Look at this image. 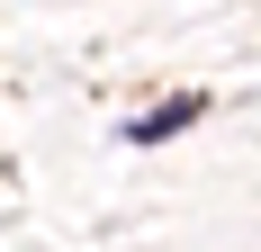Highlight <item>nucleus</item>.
I'll return each mask as SVG.
<instances>
[{"instance_id":"nucleus-1","label":"nucleus","mask_w":261,"mask_h":252,"mask_svg":"<svg viewBox=\"0 0 261 252\" xmlns=\"http://www.w3.org/2000/svg\"><path fill=\"white\" fill-rule=\"evenodd\" d=\"M198 90H171V99H153L144 108V117H126V144H171V135H180V126H198Z\"/></svg>"}]
</instances>
